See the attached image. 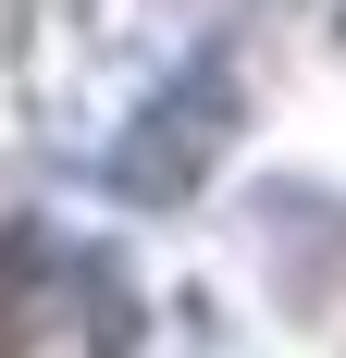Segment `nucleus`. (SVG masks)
Returning a JSON list of instances; mask_svg holds the SVG:
<instances>
[{"label": "nucleus", "instance_id": "nucleus-2", "mask_svg": "<svg viewBox=\"0 0 346 358\" xmlns=\"http://www.w3.org/2000/svg\"><path fill=\"white\" fill-rule=\"evenodd\" d=\"M334 37H346V0H334Z\"/></svg>", "mask_w": 346, "mask_h": 358}, {"label": "nucleus", "instance_id": "nucleus-1", "mask_svg": "<svg viewBox=\"0 0 346 358\" xmlns=\"http://www.w3.org/2000/svg\"><path fill=\"white\" fill-rule=\"evenodd\" d=\"M223 148H235V62L198 50V62L124 124V148H111V198H137V210H186V198L210 185Z\"/></svg>", "mask_w": 346, "mask_h": 358}]
</instances>
